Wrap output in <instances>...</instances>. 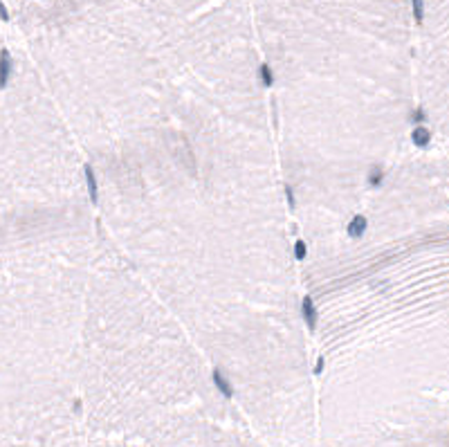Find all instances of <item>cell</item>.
<instances>
[{"instance_id": "1", "label": "cell", "mask_w": 449, "mask_h": 447, "mask_svg": "<svg viewBox=\"0 0 449 447\" xmlns=\"http://www.w3.org/2000/svg\"><path fill=\"white\" fill-rule=\"evenodd\" d=\"M411 9H413V20L418 25H422L424 20V0H411Z\"/></svg>"}]
</instances>
